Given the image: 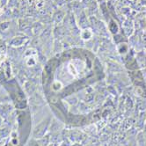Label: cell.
<instances>
[{
	"instance_id": "obj_3",
	"label": "cell",
	"mask_w": 146,
	"mask_h": 146,
	"mask_svg": "<svg viewBox=\"0 0 146 146\" xmlns=\"http://www.w3.org/2000/svg\"><path fill=\"white\" fill-rule=\"evenodd\" d=\"M81 36H82L83 39L87 40V39H90L92 37V33L90 32V30H85V31H83V32H82Z\"/></svg>"
},
{
	"instance_id": "obj_1",
	"label": "cell",
	"mask_w": 146,
	"mask_h": 146,
	"mask_svg": "<svg viewBox=\"0 0 146 146\" xmlns=\"http://www.w3.org/2000/svg\"><path fill=\"white\" fill-rule=\"evenodd\" d=\"M36 56H26V64L27 66H34L36 64Z\"/></svg>"
},
{
	"instance_id": "obj_2",
	"label": "cell",
	"mask_w": 146,
	"mask_h": 146,
	"mask_svg": "<svg viewBox=\"0 0 146 146\" xmlns=\"http://www.w3.org/2000/svg\"><path fill=\"white\" fill-rule=\"evenodd\" d=\"M68 70H69V71H70V74L73 75V76H76V75L78 74V70H77L75 65H74V64H72L71 62H70V64H69V66H68Z\"/></svg>"
}]
</instances>
